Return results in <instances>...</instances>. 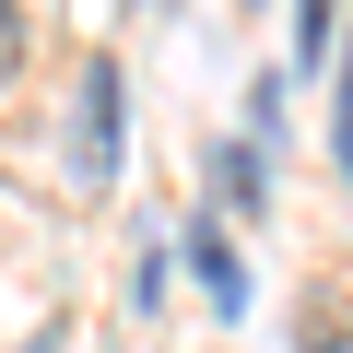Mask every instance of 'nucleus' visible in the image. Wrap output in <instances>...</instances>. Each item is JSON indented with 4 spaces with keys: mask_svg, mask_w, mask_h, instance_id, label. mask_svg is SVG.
Returning a JSON list of instances; mask_svg holds the SVG:
<instances>
[{
    "mask_svg": "<svg viewBox=\"0 0 353 353\" xmlns=\"http://www.w3.org/2000/svg\"><path fill=\"white\" fill-rule=\"evenodd\" d=\"M118 176V59H83V130H71V189Z\"/></svg>",
    "mask_w": 353,
    "mask_h": 353,
    "instance_id": "f257e3e1",
    "label": "nucleus"
},
{
    "mask_svg": "<svg viewBox=\"0 0 353 353\" xmlns=\"http://www.w3.org/2000/svg\"><path fill=\"white\" fill-rule=\"evenodd\" d=\"M189 248H201V283H212V294H224V306H236V248H224V224H201V236H189Z\"/></svg>",
    "mask_w": 353,
    "mask_h": 353,
    "instance_id": "f03ea898",
    "label": "nucleus"
},
{
    "mask_svg": "<svg viewBox=\"0 0 353 353\" xmlns=\"http://www.w3.org/2000/svg\"><path fill=\"white\" fill-rule=\"evenodd\" d=\"M294 48H306V59H330V0H294Z\"/></svg>",
    "mask_w": 353,
    "mask_h": 353,
    "instance_id": "7ed1b4c3",
    "label": "nucleus"
},
{
    "mask_svg": "<svg viewBox=\"0 0 353 353\" xmlns=\"http://www.w3.org/2000/svg\"><path fill=\"white\" fill-rule=\"evenodd\" d=\"M24 71V0H0V83Z\"/></svg>",
    "mask_w": 353,
    "mask_h": 353,
    "instance_id": "20e7f679",
    "label": "nucleus"
}]
</instances>
